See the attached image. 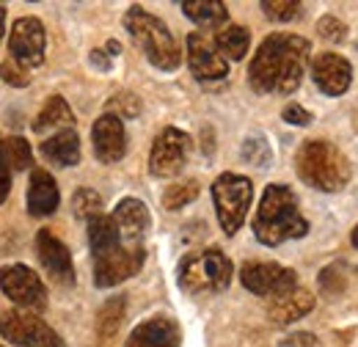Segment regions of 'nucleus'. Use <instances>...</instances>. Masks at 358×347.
I'll use <instances>...</instances> for the list:
<instances>
[{
    "instance_id": "obj_35",
    "label": "nucleus",
    "mask_w": 358,
    "mask_h": 347,
    "mask_svg": "<svg viewBox=\"0 0 358 347\" xmlns=\"http://www.w3.org/2000/svg\"><path fill=\"white\" fill-rule=\"evenodd\" d=\"M320 287H322L325 292H331V295H336V292L345 287V278L339 276V267H336V264L320 273Z\"/></svg>"
},
{
    "instance_id": "obj_2",
    "label": "nucleus",
    "mask_w": 358,
    "mask_h": 347,
    "mask_svg": "<svg viewBox=\"0 0 358 347\" xmlns=\"http://www.w3.org/2000/svg\"><path fill=\"white\" fill-rule=\"evenodd\" d=\"M309 232L306 218L298 213V199L287 185H268L254 215V234L262 246H281Z\"/></svg>"
},
{
    "instance_id": "obj_34",
    "label": "nucleus",
    "mask_w": 358,
    "mask_h": 347,
    "mask_svg": "<svg viewBox=\"0 0 358 347\" xmlns=\"http://www.w3.org/2000/svg\"><path fill=\"white\" fill-rule=\"evenodd\" d=\"M243 157L254 166H268L270 163V149L262 138H248L243 146Z\"/></svg>"
},
{
    "instance_id": "obj_40",
    "label": "nucleus",
    "mask_w": 358,
    "mask_h": 347,
    "mask_svg": "<svg viewBox=\"0 0 358 347\" xmlns=\"http://www.w3.org/2000/svg\"><path fill=\"white\" fill-rule=\"evenodd\" d=\"M353 246H356V248H358V226H356V229H353Z\"/></svg>"
},
{
    "instance_id": "obj_28",
    "label": "nucleus",
    "mask_w": 358,
    "mask_h": 347,
    "mask_svg": "<svg viewBox=\"0 0 358 347\" xmlns=\"http://www.w3.org/2000/svg\"><path fill=\"white\" fill-rule=\"evenodd\" d=\"M72 210H75V215L78 218H91L102 215V199H99V193L96 190H91V187H80L75 196H72Z\"/></svg>"
},
{
    "instance_id": "obj_38",
    "label": "nucleus",
    "mask_w": 358,
    "mask_h": 347,
    "mask_svg": "<svg viewBox=\"0 0 358 347\" xmlns=\"http://www.w3.org/2000/svg\"><path fill=\"white\" fill-rule=\"evenodd\" d=\"M314 342L312 334H298V337H292V339H287V345L284 347H309Z\"/></svg>"
},
{
    "instance_id": "obj_17",
    "label": "nucleus",
    "mask_w": 358,
    "mask_h": 347,
    "mask_svg": "<svg viewBox=\"0 0 358 347\" xmlns=\"http://www.w3.org/2000/svg\"><path fill=\"white\" fill-rule=\"evenodd\" d=\"M113 220H116L119 234H122L124 243L143 246V237H146L149 223H152L149 210H146L143 201H138V199H122L116 204V210H113Z\"/></svg>"
},
{
    "instance_id": "obj_26",
    "label": "nucleus",
    "mask_w": 358,
    "mask_h": 347,
    "mask_svg": "<svg viewBox=\"0 0 358 347\" xmlns=\"http://www.w3.org/2000/svg\"><path fill=\"white\" fill-rule=\"evenodd\" d=\"M196 196H199V182H196V179H185V182H177V185L166 187V193H163V207H166V210H182V207L190 204Z\"/></svg>"
},
{
    "instance_id": "obj_6",
    "label": "nucleus",
    "mask_w": 358,
    "mask_h": 347,
    "mask_svg": "<svg viewBox=\"0 0 358 347\" xmlns=\"http://www.w3.org/2000/svg\"><path fill=\"white\" fill-rule=\"evenodd\" d=\"M251 199H254V185L248 176L243 174H221L213 182V201L218 210V220L226 234H237L243 220L251 210Z\"/></svg>"
},
{
    "instance_id": "obj_37",
    "label": "nucleus",
    "mask_w": 358,
    "mask_h": 347,
    "mask_svg": "<svg viewBox=\"0 0 358 347\" xmlns=\"http://www.w3.org/2000/svg\"><path fill=\"white\" fill-rule=\"evenodd\" d=\"M11 163H8V155H6V146H3V141H0V201L8 196V190H11V169H8Z\"/></svg>"
},
{
    "instance_id": "obj_39",
    "label": "nucleus",
    "mask_w": 358,
    "mask_h": 347,
    "mask_svg": "<svg viewBox=\"0 0 358 347\" xmlns=\"http://www.w3.org/2000/svg\"><path fill=\"white\" fill-rule=\"evenodd\" d=\"M3 34H6V11L0 6V39H3Z\"/></svg>"
},
{
    "instance_id": "obj_16",
    "label": "nucleus",
    "mask_w": 358,
    "mask_h": 347,
    "mask_svg": "<svg viewBox=\"0 0 358 347\" xmlns=\"http://www.w3.org/2000/svg\"><path fill=\"white\" fill-rule=\"evenodd\" d=\"M36 254L45 264V270L58 281V284H72L75 281V264H72V254L69 248L50 232L42 229L36 234Z\"/></svg>"
},
{
    "instance_id": "obj_3",
    "label": "nucleus",
    "mask_w": 358,
    "mask_h": 347,
    "mask_svg": "<svg viewBox=\"0 0 358 347\" xmlns=\"http://www.w3.org/2000/svg\"><path fill=\"white\" fill-rule=\"evenodd\" d=\"M298 176L325 193H336L350 182V163L348 157L328 141H306L295 155Z\"/></svg>"
},
{
    "instance_id": "obj_29",
    "label": "nucleus",
    "mask_w": 358,
    "mask_h": 347,
    "mask_svg": "<svg viewBox=\"0 0 358 347\" xmlns=\"http://www.w3.org/2000/svg\"><path fill=\"white\" fill-rule=\"evenodd\" d=\"M301 8L303 6L298 0H262V11L273 22H289L301 14Z\"/></svg>"
},
{
    "instance_id": "obj_25",
    "label": "nucleus",
    "mask_w": 358,
    "mask_h": 347,
    "mask_svg": "<svg viewBox=\"0 0 358 347\" xmlns=\"http://www.w3.org/2000/svg\"><path fill=\"white\" fill-rule=\"evenodd\" d=\"M215 47L226 61H240L251 47V34L243 25H226L224 31L215 34Z\"/></svg>"
},
{
    "instance_id": "obj_32",
    "label": "nucleus",
    "mask_w": 358,
    "mask_h": 347,
    "mask_svg": "<svg viewBox=\"0 0 358 347\" xmlns=\"http://www.w3.org/2000/svg\"><path fill=\"white\" fill-rule=\"evenodd\" d=\"M108 108H110V113L113 116H119V119H133L138 116V111H141V102H138V97L135 94H116L110 102H108Z\"/></svg>"
},
{
    "instance_id": "obj_24",
    "label": "nucleus",
    "mask_w": 358,
    "mask_h": 347,
    "mask_svg": "<svg viewBox=\"0 0 358 347\" xmlns=\"http://www.w3.org/2000/svg\"><path fill=\"white\" fill-rule=\"evenodd\" d=\"M182 11L201 28H221L229 20V11L221 0H185Z\"/></svg>"
},
{
    "instance_id": "obj_15",
    "label": "nucleus",
    "mask_w": 358,
    "mask_h": 347,
    "mask_svg": "<svg viewBox=\"0 0 358 347\" xmlns=\"http://www.w3.org/2000/svg\"><path fill=\"white\" fill-rule=\"evenodd\" d=\"M312 78L322 94L339 97L353 83V66L339 52H320L312 61Z\"/></svg>"
},
{
    "instance_id": "obj_36",
    "label": "nucleus",
    "mask_w": 358,
    "mask_h": 347,
    "mask_svg": "<svg viewBox=\"0 0 358 347\" xmlns=\"http://www.w3.org/2000/svg\"><path fill=\"white\" fill-rule=\"evenodd\" d=\"M281 116H284V122H289V125H298V127H306V125H312V113H309L303 105H295V102H292V105H287Z\"/></svg>"
},
{
    "instance_id": "obj_31",
    "label": "nucleus",
    "mask_w": 358,
    "mask_h": 347,
    "mask_svg": "<svg viewBox=\"0 0 358 347\" xmlns=\"http://www.w3.org/2000/svg\"><path fill=\"white\" fill-rule=\"evenodd\" d=\"M317 34H320L322 39H328V42L339 44L348 39V25H345L342 20H336V17H322V20L317 22Z\"/></svg>"
},
{
    "instance_id": "obj_21",
    "label": "nucleus",
    "mask_w": 358,
    "mask_h": 347,
    "mask_svg": "<svg viewBox=\"0 0 358 347\" xmlns=\"http://www.w3.org/2000/svg\"><path fill=\"white\" fill-rule=\"evenodd\" d=\"M42 155H45L47 163L61 166V169L78 166L80 163V138H78V132L64 130L50 135L45 143H42Z\"/></svg>"
},
{
    "instance_id": "obj_11",
    "label": "nucleus",
    "mask_w": 358,
    "mask_h": 347,
    "mask_svg": "<svg viewBox=\"0 0 358 347\" xmlns=\"http://www.w3.org/2000/svg\"><path fill=\"white\" fill-rule=\"evenodd\" d=\"M0 290L8 301L31 311V309H42L47 298V290L42 278L28 267V264H6L0 270Z\"/></svg>"
},
{
    "instance_id": "obj_22",
    "label": "nucleus",
    "mask_w": 358,
    "mask_h": 347,
    "mask_svg": "<svg viewBox=\"0 0 358 347\" xmlns=\"http://www.w3.org/2000/svg\"><path fill=\"white\" fill-rule=\"evenodd\" d=\"M122 243H124V240H122V234H119V226H116L113 215H105V213H102V215H96L89 220V246L94 257H102V254L119 248Z\"/></svg>"
},
{
    "instance_id": "obj_30",
    "label": "nucleus",
    "mask_w": 358,
    "mask_h": 347,
    "mask_svg": "<svg viewBox=\"0 0 358 347\" xmlns=\"http://www.w3.org/2000/svg\"><path fill=\"white\" fill-rule=\"evenodd\" d=\"M122 314H124V301H122V298L105 304V309L99 311V320H96L99 334H102V337H113L116 328L122 325Z\"/></svg>"
},
{
    "instance_id": "obj_4",
    "label": "nucleus",
    "mask_w": 358,
    "mask_h": 347,
    "mask_svg": "<svg viewBox=\"0 0 358 347\" xmlns=\"http://www.w3.org/2000/svg\"><path fill=\"white\" fill-rule=\"evenodd\" d=\"M124 28L133 36V42L143 50V55L163 72H174L182 64V50L177 39L171 36V31L166 28L163 20H157L155 14L143 11L141 6H133L124 14Z\"/></svg>"
},
{
    "instance_id": "obj_19",
    "label": "nucleus",
    "mask_w": 358,
    "mask_h": 347,
    "mask_svg": "<svg viewBox=\"0 0 358 347\" xmlns=\"http://www.w3.org/2000/svg\"><path fill=\"white\" fill-rule=\"evenodd\" d=\"M124 347H179V328L169 317H152L133 328Z\"/></svg>"
},
{
    "instance_id": "obj_33",
    "label": "nucleus",
    "mask_w": 358,
    "mask_h": 347,
    "mask_svg": "<svg viewBox=\"0 0 358 347\" xmlns=\"http://www.w3.org/2000/svg\"><path fill=\"white\" fill-rule=\"evenodd\" d=\"M0 78L8 83V86H17V88H22V86H28V69L22 66V64H17L14 58H8V61H3L0 64Z\"/></svg>"
},
{
    "instance_id": "obj_7",
    "label": "nucleus",
    "mask_w": 358,
    "mask_h": 347,
    "mask_svg": "<svg viewBox=\"0 0 358 347\" xmlns=\"http://www.w3.org/2000/svg\"><path fill=\"white\" fill-rule=\"evenodd\" d=\"M0 337L20 347H66L42 317L25 309H11L0 314Z\"/></svg>"
},
{
    "instance_id": "obj_9",
    "label": "nucleus",
    "mask_w": 358,
    "mask_h": 347,
    "mask_svg": "<svg viewBox=\"0 0 358 347\" xmlns=\"http://www.w3.org/2000/svg\"><path fill=\"white\" fill-rule=\"evenodd\" d=\"M143 257H146L143 246H130V243H122L119 248H113L102 257H94V284L108 290V287L127 281L143 267Z\"/></svg>"
},
{
    "instance_id": "obj_23",
    "label": "nucleus",
    "mask_w": 358,
    "mask_h": 347,
    "mask_svg": "<svg viewBox=\"0 0 358 347\" xmlns=\"http://www.w3.org/2000/svg\"><path fill=\"white\" fill-rule=\"evenodd\" d=\"M75 125V116H72V108L66 105L64 97H50L47 105L39 111L36 122H34V130L36 132H50V130H72Z\"/></svg>"
},
{
    "instance_id": "obj_27",
    "label": "nucleus",
    "mask_w": 358,
    "mask_h": 347,
    "mask_svg": "<svg viewBox=\"0 0 358 347\" xmlns=\"http://www.w3.org/2000/svg\"><path fill=\"white\" fill-rule=\"evenodd\" d=\"M3 146H6V155H8L11 169L25 171V169L34 166V152H31V143L25 138H20V135L17 138H8V141H3Z\"/></svg>"
},
{
    "instance_id": "obj_10",
    "label": "nucleus",
    "mask_w": 358,
    "mask_h": 347,
    "mask_svg": "<svg viewBox=\"0 0 358 347\" xmlns=\"http://www.w3.org/2000/svg\"><path fill=\"white\" fill-rule=\"evenodd\" d=\"M240 281L248 292L262 295V298H278V295L298 287L295 270L281 267L275 262H248V264H243Z\"/></svg>"
},
{
    "instance_id": "obj_13",
    "label": "nucleus",
    "mask_w": 358,
    "mask_h": 347,
    "mask_svg": "<svg viewBox=\"0 0 358 347\" xmlns=\"http://www.w3.org/2000/svg\"><path fill=\"white\" fill-rule=\"evenodd\" d=\"M187 66L196 80L201 83H215L229 75V61L218 52L213 39L204 34H190L187 36Z\"/></svg>"
},
{
    "instance_id": "obj_18",
    "label": "nucleus",
    "mask_w": 358,
    "mask_h": 347,
    "mask_svg": "<svg viewBox=\"0 0 358 347\" xmlns=\"http://www.w3.org/2000/svg\"><path fill=\"white\" fill-rule=\"evenodd\" d=\"M58 204H61V193L52 174L45 169H34L28 182V213L34 218H47L58 210Z\"/></svg>"
},
{
    "instance_id": "obj_20",
    "label": "nucleus",
    "mask_w": 358,
    "mask_h": 347,
    "mask_svg": "<svg viewBox=\"0 0 358 347\" xmlns=\"http://www.w3.org/2000/svg\"><path fill=\"white\" fill-rule=\"evenodd\" d=\"M312 309H314L312 292L295 287V290H289V292L273 298V304H270V309H268V317H270V323H275V325H289V323L301 320L303 314H309Z\"/></svg>"
},
{
    "instance_id": "obj_5",
    "label": "nucleus",
    "mask_w": 358,
    "mask_h": 347,
    "mask_svg": "<svg viewBox=\"0 0 358 347\" xmlns=\"http://www.w3.org/2000/svg\"><path fill=\"white\" fill-rule=\"evenodd\" d=\"M231 262L221 248H204L187 254L179 264V287L190 295L224 292L231 284Z\"/></svg>"
},
{
    "instance_id": "obj_8",
    "label": "nucleus",
    "mask_w": 358,
    "mask_h": 347,
    "mask_svg": "<svg viewBox=\"0 0 358 347\" xmlns=\"http://www.w3.org/2000/svg\"><path fill=\"white\" fill-rule=\"evenodd\" d=\"M190 146H193V141L187 132L177 130V127H166L152 143V155H149L152 176H157V179L177 176L190 157Z\"/></svg>"
},
{
    "instance_id": "obj_1",
    "label": "nucleus",
    "mask_w": 358,
    "mask_h": 347,
    "mask_svg": "<svg viewBox=\"0 0 358 347\" xmlns=\"http://www.w3.org/2000/svg\"><path fill=\"white\" fill-rule=\"evenodd\" d=\"M312 44L295 34H270L248 66V83L257 94H292L301 86Z\"/></svg>"
},
{
    "instance_id": "obj_12",
    "label": "nucleus",
    "mask_w": 358,
    "mask_h": 347,
    "mask_svg": "<svg viewBox=\"0 0 358 347\" xmlns=\"http://www.w3.org/2000/svg\"><path fill=\"white\" fill-rule=\"evenodd\" d=\"M45 25L36 17H20L11 25L8 34V52L17 64H22L25 69H34L45 61Z\"/></svg>"
},
{
    "instance_id": "obj_14",
    "label": "nucleus",
    "mask_w": 358,
    "mask_h": 347,
    "mask_svg": "<svg viewBox=\"0 0 358 347\" xmlns=\"http://www.w3.org/2000/svg\"><path fill=\"white\" fill-rule=\"evenodd\" d=\"M91 143H94V155L99 163H119L127 152V132L124 122L113 113H102L94 127H91Z\"/></svg>"
}]
</instances>
